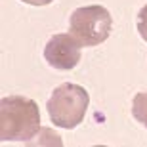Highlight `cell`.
Instances as JSON below:
<instances>
[{"label":"cell","instance_id":"cell-1","mask_svg":"<svg viewBox=\"0 0 147 147\" xmlns=\"http://www.w3.org/2000/svg\"><path fill=\"white\" fill-rule=\"evenodd\" d=\"M40 130V113L33 99L8 96L0 101V140L29 142Z\"/></svg>","mask_w":147,"mask_h":147},{"label":"cell","instance_id":"cell-2","mask_svg":"<svg viewBox=\"0 0 147 147\" xmlns=\"http://www.w3.org/2000/svg\"><path fill=\"white\" fill-rule=\"evenodd\" d=\"M88 103H90V94L84 88L78 84L65 82L52 92L46 109H48L50 120L55 126L73 130L84 120Z\"/></svg>","mask_w":147,"mask_h":147},{"label":"cell","instance_id":"cell-3","mask_svg":"<svg viewBox=\"0 0 147 147\" xmlns=\"http://www.w3.org/2000/svg\"><path fill=\"white\" fill-rule=\"evenodd\" d=\"M113 29L111 13L103 6H84L71 13L69 33L82 46H98L105 42Z\"/></svg>","mask_w":147,"mask_h":147},{"label":"cell","instance_id":"cell-4","mask_svg":"<svg viewBox=\"0 0 147 147\" xmlns=\"http://www.w3.org/2000/svg\"><path fill=\"white\" fill-rule=\"evenodd\" d=\"M82 44L73 34H54L44 48V59L54 69L71 71L80 61Z\"/></svg>","mask_w":147,"mask_h":147},{"label":"cell","instance_id":"cell-5","mask_svg":"<svg viewBox=\"0 0 147 147\" xmlns=\"http://www.w3.org/2000/svg\"><path fill=\"white\" fill-rule=\"evenodd\" d=\"M132 115L140 124L147 128V90L136 94V98L132 101Z\"/></svg>","mask_w":147,"mask_h":147},{"label":"cell","instance_id":"cell-6","mask_svg":"<svg viewBox=\"0 0 147 147\" xmlns=\"http://www.w3.org/2000/svg\"><path fill=\"white\" fill-rule=\"evenodd\" d=\"M138 33H140V36L147 42V4L143 6L142 10H140V13H138Z\"/></svg>","mask_w":147,"mask_h":147},{"label":"cell","instance_id":"cell-7","mask_svg":"<svg viewBox=\"0 0 147 147\" xmlns=\"http://www.w3.org/2000/svg\"><path fill=\"white\" fill-rule=\"evenodd\" d=\"M25 4H31V6H46L50 2H54V0H21Z\"/></svg>","mask_w":147,"mask_h":147}]
</instances>
